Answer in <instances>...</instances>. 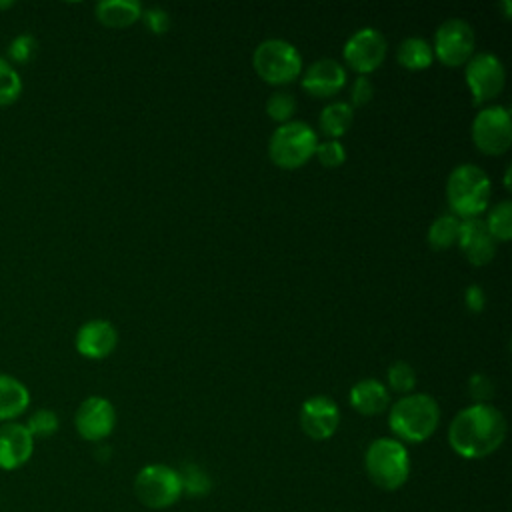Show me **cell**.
I'll list each match as a JSON object with an SVG mask.
<instances>
[{"mask_svg":"<svg viewBox=\"0 0 512 512\" xmlns=\"http://www.w3.org/2000/svg\"><path fill=\"white\" fill-rule=\"evenodd\" d=\"M506 438V420L492 404H470L462 408L450 422V448L466 458H486L500 448Z\"/></svg>","mask_w":512,"mask_h":512,"instance_id":"obj_1","label":"cell"},{"mask_svg":"<svg viewBox=\"0 0 512 512\" xmlns=\"http://www.w3.org/2000/svg\"><path fill=\"white\" fill-rule=\"evenodd\" d=\"M438 424L440 408L436 400L424 392L402 396L392 404L388 414V426L400 442H424L436 432Z\"/></svg>","mask_w":512,"mask_h":512,"instance_id":"obj_2","label":"cell"},{"mask_svg":"<svg viewBox=\"0 0 512 512\" xmlns=\"http://www.w3.org/2000/svg\"><path fill=\"white\" fill-rule=\"evenodd\" d=\"M490 178L474 164L456 166L446 182V198L460 220L478 218L490 204Z\"/></svg>","mask_w":512,"mask_h":512,"instance_id":"obj_3","label":"cell"},{"mask_svg":"<svg viewBox=\"0 0 512 512\" xmlns=\"http://www.w3.org/2000/svg\"><path fill=\"white\" fill-rule=\"evenodd\" d=\"M368 478L382 490H398L410 476V456L406 446L396 438H376L364 454Z\"/></svg>","mask_w":512,"mask_h":512,"instance_id":"obj_4","label":"cell"},{"mask_svg":"<svg viewBox=\"0 0 512 512\" xmlns=\"http://www.w3.org/2000/svg\"><path fill=\"white\" fill-rule=\"evenodd\" d=\"M316 146V132L306 122L290 120L272 132L268 142V156L278 168L294 170L304 166L314 156Z\"/></svg>","mask_w":512,"mask_h":512,"instance_id":"obj_5","label":"cell"},{"mask_svg":"<svg viewBox=\"0 0 512 512\" xmlns=\"http://www.w3.org/2000/svg\"><path fill=\"white\" fill-rule=\"evenodd\" d=\"M252 66L266 84L282 86L294 82L302 74V56L294 44L270 38L256 46Z\"/></svg>","mask_w":512,"mask_h":512,"instance_id":"obj_6","label":"cell"},{"mask_svg":"<svg viewBox=\"0 0 512 512\" xmlns=\"http://www.w3.org/2000/svg\"><path fill=\"white\" fill-rule=\"evenodd\" d=\"M134 492L138 500L148 508H170L182 496L178 470L166 464H148L136 474Z\"/></svg>","mask_w":512,"mask_h":512,"instance_id":"obj_7","label":"cell"},{"mask_svg":"<svg viewBox=\"0 0 512 512\" xmlns=\"http://www.w3.org/2000/svg\"><path fill=\"white\" fill-rule=\"evenodd\" d=\"M472 142L486 156H500L512 144V118L504 106H488L472 120Z\"/></svg>","mask_w":512,"mask_h":512,"instance_id":"obj_8","label":"cell"},{"mask_svg":"<svg viewBox=\"0 0 512 512\" xmlns=\"http://www.w3.org/2000/svg\"><path fill=\"white\" fill-rule=\"evenodd\" d=\"M476 46V36L472 26L462 18L444 20L434 34V58H438L444 66L456 68L466 64Z\"/></svg>","mask_w":512,"mask_h":512,"instance_id":"obj_9","label":"cell"},{"mask_svg":"<svg viewBox=\"0 0 512 512\" xmlns=\"http://www.w3.org/2000/svg\"><path fill=\"white\" fill-rule=\"evenodd\" d=\"M464 78L470 88L474 104L480 106L494 100L502 92L506 82V72L502 62L494 54L480 52L466 62Z\"/></svg>","mask_w":512,"mask_h":512,"instance_id":"obj_10","label":"cell"},{"mask_svg":"<svg viewBox=\"0 0 512 512\" xmlns=\"http://www.w3.org/2000/svg\"><path fill=\"white\" fill-rule=\"evenodd\" d=\"M386 38L376 28L356 30L344 44V62L360 76L374 72L386 58Z\"/></svg>","mask_w":512,"mask_h":512,"instance_id":"obj_11","label":"cell"},{"mask_svg":"<svg viewBox=\"0 0 512 512\" xmlns=\"http://www.w3.org/2000/svg\"><path fill=\"white\" fill-rule=\"evenodd\" d=\"M76 432L88 442L108 438L116 426V410L104 396H88L80 402L74 414Z\"/></svg>","mask_w":512,"mask_h":512,"instance_id":"obj_12","label":"cell"},{"mask_svg":"<svg viewBox=\"0 0 512 512\" xmlns=\"http://www.w3.org/2000/svg\"><path fill=\"white\" fill-rule=\"evenodd\" d=\"M340 424V410L330 396L318 394L300 406V428L312 440L330 438Z\"/></svg>","mask_w":512,"mask_h":512,"instance_id":"obj_13","label":"cell"},{"mask_svg":"<svg viewBox=\"0 0 512 512\" xmlns=\"http://www.w3.org/2000/svg\"><path fill=\"white\" fill-rule=\"evenodd\" d=\"M118 344V332L108 320L84 322L74 338L76 352L88 360H102L114 352Z\"/></svg>","mask_w":512,"mask_h":512,"instance_id":"obj_14","label":"cell"},{"mask_svg":"<svg viewBox=\"0 0 512 512\" xmlns=\"http://www.w3.org/2000/svg\"><path fill=\"white\" fill-rule=\"evenodd\" d=\"M34 452V438L28 428L14 420L0 424V470H18Z\"/></svg>","mask_w":512,"mask_h":512,"instance_id":"obj_15","label":"cell"},{"mask_svg":"<svg viewBox=\"0 0 512 512\" xmlns=\"http://www.w3.org/2000/svg\"><path fill=\"white\" fill-rule=\"evenodd\" d=\"M456 244L472 266H486L496 254V240L490 236L480 218L460 220Z\"/></svg>","mask_w":512,"mask_h":512,"instance_id":"obj_16","label":"cell"},{"mask_svg":"<svg viewBox=\"0 0 512 512\" xmlns=\"http://www.w3.org/2000/svg\"><path fill=\"white\" fill-rule=\"evenodd\" d=\"M346 84V70L332 58H320L312 62L302 76V88L314 98H330L338 94Z\"/></svg>","mask_w":512,"mask_h":512,"instance_id":"obj_17","label":"cell"},{"mask_svg":"<svg viewBox=\"0 0 512 512\" xmlns=\"http://www.w3.org/2000/svg\"><path fill=\"white\" fill-rule=\"evenodd\" d=\"M348 398H350V406L362 416L382 414L390 404V394L386 386L376 378H364L356 382Z\"/></svg>","mask_w":512,"mask_h":512,"instance_id":"obj_18","label":"cell"},{"mask_svg":"<svg viewBox=\"0 0 512 512\" xmlns=\"http://www.w3.org/2000/svg\"><path fill=\"white\" fill-rule=\"evenodd\" d=\"M30 406V390L22 380L0 372V424L18 420Z\"/></svg>","mask_w":512,"mask_h":512,"instance_id":"obj_19","label":"cell"},{"mask_svg":"<svg viewBox=\"0 0 512 512\" xmlns=\"http://www.w3.org/2000/svg\"><path fill=\"white\" fill-rule=\"evenodd\" d=\"M94 14L106 28H126L140 20L142 4L138 0H102L96 4Z\"/></svg>","mask_w":512,"mask_h":512,"instance_id":"obj_20","label":"cell"},{"mask_svg":"<svg viewBox=\"0 0 512 512\" xmlns=\"http://www.w3.org/2000/svg\"><path fill=\"white\" fill-rule=\"evenodd\" d=\"M396 60L406 70H414V72L416 70H426L434 60V52H432V46L424 38L410 36V38H404L398 44Z\"/></svg>","mask_w":512,"mask_h":512,"instance_id":"obj_21","label":"cell"},{"mask_svg":"<svg viewBox=\"0 0 512 512\" xmlns=\"http://www.w3.org/2000/svg\"><path fill=\"white\" fill-rule=\"evenodd\" d=\"M352 120H354V110L348 102H332L324 106V110L320 112L318 124L324 136H328L330 140H338L348 132V128L352 126Z\"/></svg>","mask_w":512,"mask_h":512,"instance_id":"obj_22","label":"cell"},{"mask_svg":"<svg viewBox=\"0 0 512 512\" xmlns=\"http://www.w3.org/2000/svg\"><path fill=\"white\" fill-rule=\"evenodd\" d=\"M458 230H460V218L454 214H442L428 228V244L434 250H446L456 244Z\"/></svg>","mask_w":512,"mask_h":512,"instance_id":"obj_23","label":"cell"},{"mask_svg":"<svg viewBox=\"0 0 512 512\" xmlns=\"http://www.w3.org/2000/svg\"><path fill=\"white\" fill-rule=\"evenodd\" d=\"M484 224L496 242H508L512 238V204L504 200L492 206Z\"/></svg>","mask_w":512,"mask_h":512,"instance_id":"obj_24","label":"cell"},{"mask_svg":"<svg viewBox=\"0 0 512 512\" xmlns=\"http://www.w3.org/2000/svg\"><path fill=\"white\" fill-rule=\"evenodd\" d=\"M22 94V78L14 64L0 56V106L14 104Z\"/></svg>","mask_w":512,"mask_h":512,"instance_id":"obj_25","label":"cell"},{"mask_svg":"<svg viewBox=\"0 0 512 512\" xmlns=\"http://www.w3.org/2000/svg\"><path fill=\"white\" fill-rule=\"evenodd\" d=\"M178 476L182 484V494L198 498L210 492V478L198 464H184L178 470Z\"/></svg>","mask_w":512,"mask_h":512,"instance_id":"obj_26","label":"cell"},{"mask_svg":"<svg viewBox=\"0 0 512 512\" xmlns=\"http://www.w3.org/2000/svg\"><path fill=\"white\" fill-rule=\"evenodd\" d=\"M24 426L28 428V432L32 434L34 440L36 438H50L52 434H56V430L60 426V420H58V414L54 410L38 408L28 416Z\"/></svg>","mask_w":512,"mask_h":512,"instance_id":"obj_27","label":"cell"},{"mask_svg":"<svg viewBox=\"0 0 512 512\" xmlns=\"http://www.w3.org/2000/svg\"><path fill=\"white\" fill-rule=\"evenodd\" d=\"M38 52V40L32 34H18L8 44V62L10 64H28Z\"/></svg>","mask_w":512,"mask_h":512,"instance_id":"obj_28","label":"cell"},{"mask_svg":"<svg viewBox=\"0 0 512 512\" xmlns=\"http://www.w3.org/2000/svg\"><path fill=\"white\" fill-rule=\"evenodd\" d=\"M294 112H296V100L288 92H274L266 100V114H268V118H272V120H276L280 124L290 122Z\"/></svg>","mask_w":512,"mask_h":512,"instance_id":"obj_29","label":"cell"},{"mask_svg":"<svg viewBox=\"0 0 512 512\" xmlns=\"http://www.w3.org/2000/svg\"><path fill=\"white\" fill-rule=\"evenodd\" d=\"M388 384L398 394H408L416 386V374L408 362H394L388 368Z\"/></svg>","mask_w":512,"mask_h":512,"instance_id":"obj_30","label":"cell"},{"mask_svg":"<svg viewBox=\"0 0 512 512\" xmlns=\"http://www.w3.org/2000/svg\"><path fill=\"white\" fill-rule=\"evenodd\" d=\"M314 156L320 160L322 166L336 168V166L344 164L346 150L338 140H324V142H318Z\"/></svg>","mask_w":512,"mask_h":512,"instance_id":"obj_31","label":"cell"},{"mask_svg":"<svg viewBox=\"0 0 512 512\" xmlns=\"http://www.w3.org/2000/svg\"><path fill=\"white\" fill-rule=\"evenodd\" d=\"M468 392L474 404H488L494 394V384L486 374H472L468 380Z\"/></svg>","mask_w":512,"mask_h":512,"instance_id":"obj_32","label":"cell"},{"mask_svg":"<svg viewBox=\"0 0 512 512\" xmlns=\"http://www.w3.org/2000/svg\"><path fill=\"white\" fill-rule=\"evenodd\" d=\"M140 18H144V24L152 34H166L170 28V16L162 8H146Z\"/></svg>","mask_w":512,"mask_h":512,"instance_id":"obj_33","label":"cell"},{"mask_svg":"<svg viewBox=\"0 0 512 512\" xmlns=\"http://www.w3.org/2000/svg\"><path fill=\"white\" fill-rule=\"evenodd\" d=\"M374 96V86L366 76H358L350 88L352 106H366Z\"/></svg>","mask_w":512,"mask_h":512,"instance_id":"obj_34","label":"cell"},{"mask_svg":"<svg viewBox=\"0 0 512 512\" xmlns=\"http://www.w3.org/2000/svg\"><path fill=\"white\" fill-rule=\"evenodd\" d=\"M464 302H466V306H468L470 312H482V310H484V304H486L484 290H482L478 284L468 286L466 292H464Z\"/></svg>","mask_w":512,"mask_h":512,"instance_id":"obj_35","label":"cell"},{"mask_svg":"<svg viewBox=\"0 0 512 512\" xmlns=\"http://www.w3.org/2000/svg\"><path fill=\"white\" fill-rule=\"evenodd\" d=\"M504 184H506V188H510V166H506V172H504Z\"/></svg>","mask_w":512,"mask_h":512,"instance_id":"obj_36","label":"cell"},{"mask_svg":"<svg viewBox=\"0 0 512 512\" xmlns=\"http://www.w3.org/2000/svg\"><path fill=\"white\" fill-rule=\"evenodd\" d=\"M14 6V2L12 0H4V2H0V10H4V8H12Z\"/></svg>","mask_w":512,"mask_h":512,"instance_id":"obj_37","label":"cell"}]
</instances>
